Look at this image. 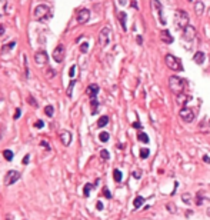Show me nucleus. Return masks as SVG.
Masks as SVG:
<instances>
[{"instance_id":"nucleus-1","label":"nucleus","mask_w":210,"mask_h":220,"mask_svg":"<svg viewBox=\"0 0 210 220\" xmlns=\"http://www.w3.org/2000/svg\"><path fill=\"white\" fill-rule=\"evenodd\" d=\"M174 23L179 29H186L189 26V15L184 10H176L174 13Z\"/></svg>"},{"instance_id":"nucleus-2","label":"nucleus","mask_w":210,"mask_h":220,"mask_svg":"<svg viewBox=\"0 0 210 220\" xmlns=\"http://www.w3.org/2000/svg\"><path fill=\"white\" fill-rule=\"evenodd\" d=\"M184 86H186V82H184L182 77H179V76H170L169 87L173 90L174 93H180V92H183Z\"/></svg>"},{"instance_id":"nucleus-3","label":"nucleus","mask_w":210,"mask_h":220,"mask_svg":"<svg viewBox=\"0 0 210 220\" xmlns=\"http://www.w3.org/2000/svg\"><path fill=\"white\" fill-rule=\"evenodd\" d=\"M33 16L36 20L46 19V17L50 16V7H49L47 4H39V6H36V9H34Z\"/></svg>"},{"instance_id":"nucleus-4","label":"nucleus","mask_w":210,"mask_h":220,"mask_svg":"<svg viewBox=\"0 0 210 220\" xmlns=\"http://www.w3.org/2000/svg\"><path fill=\"white\" fill-rule=\"evenodd\" d=\"M164 60H166V64L169 69H172V70L174 71H180L183 70V66H182V62L177 57H174L173 54H166V57H164Z\"/></svg>"},{"instance_id":"nucleus-5","label":"nucleus","mask_w":210,"mask_h":220,"mask_svg":"<svg viewBox=\"0 0 210 220\" xmlns=\"http://www.w3.org/2000/svg\"><path fill=\"white\" fill-rule=\"evenodd\" d=\"M20 179V173L16 172V170H9L4 176V184L6 186H10V184H15L17 180Z\"/></svg>"},{"instance_id":"nucleus-6","label":"nucleus","mask_w":210,"mask_h":220,"mask_svg":"<svg viewBox=\"0 0 210 220\" xmlns=\"http://www.w3.org/2000/svg\"><path fill=\"white\" fill-rule=\"evenodd\" d=\"M109 41H110V29L109 27H103L99 34V43L102 47H104V46L109 45Z\"/></svg>"},{"instance_id":"nucleus-7","label":"nucleus","mask_w":210,"mask_h":220,"mask_svg":"<svg viewBox=\"0 0 210 220\" xmlns=\"http://www.w3.org/2000/svg\"><path fill=\"white\" fill-rule=\"evenodd\" d=\"M64 46L63 45H59V46H56L55 50H53V59H55L56 63H62L63 59H64Z\"/></svg>"},{"instance_id":"nucleus-8","label":"nucleus","mask_w":210,"mask_h":220,"mask_svg":"<svg viewBox=\"0 0 210 220\" xmlns=\"http://www.w3.org/2000/svg\"><path fill=\"white\" fill-rule=\"evenodd\" d=\"M179 114H180V117L186 123H192L193 120H195V113H193L192 109H189V107H183Z\"/></svg>"},{"instance_id":"nucleus-9","label":"nucleus","mask_w":210,"mask_h":220,"mask_svg":"<svg viewBox=\"0 0 210 220\" xmlns=\"http://www.w3.org/2000/svg\"><path fill=\"white\" fill-rule=\"evenodd\" d=\"M90 19V11L87 9H80L77 11V16H76V20H77L79 24H85V23L89 22Z\"/></svg>"},{"instance_id":"nucleus-10","label":"nucleus","mask_w":210,"mask_h":220,"mask_svg":"<svg viewBox=\"0 0 210 220\" xmlns=\"http://www.w3.org/2000/svg\"><path fill=\"white\" fill-rule=\"evenodd\" d=\"M34 62H36L39 66H43V64H47L49 62V56L47 53L44 52V50H39V52L34 54Z\"/></svg>"},{"instance_id":"nucleus-11","label":"nucleus","mask_w":210,"mask_h":220,"mask_svg":"<svg viewBox=\"0 0 210 220\" xmlns=\"http://www.w3.org/2000/svg\"><path fill=\"white\" fill-rule=\"evenodd\" d=\"M150 4L153 6V9H155V11L159 15V19H160V23L162 24H166V20L163 19V15H162V4H160V2L159 0H151Z\"/></svg>"},{"instance_id":"nucleus-12","label":"nucleus","mask_w":210,"mask_h":220,"mask_svg":"<svg viewBox=\"0 0 210 220\" xmlns=\"http://www.w3.org/2000/svg\"><path fill=\"white\" fill-rule=\"evenodd\" d=\"M59 137H60V142H62V145L64 146H69L70 143H72V133L67 130H63L59 133Z\"/></svg>"},{"instance_id":"nucleus-13","label":"nucleus","mask_w":210,"mask_h":220,"mask_svg":"<svg viewBox=\"0 0 210 220\" xmlns=\"http://www.w3.org/2000/svg\"><path fill=\"white\" fill-rule=\"evenodd\" d=\"M184 37L187 39V40H193V39L196 37V30L195 27L192 26H187L186 29H184Z\"/></svg>"},{"instance_id":"nucleus-14","label":"nucleus","mask_w":210,"mask_h":220,"mask_svg":"<svg viewBox=\"0 0 210 220\" xmlns=\"http://www.w3.org/2000/svg\"><path fill=\"white\" fill-rule=\"evenodd\" d=\"M86 92H87V94L93 99V97H96V94L99 93V86H97V84H90Z\"/></svg>"},{"instance_id":"nucleus-15","label":"nucleus","mask_w":210,"mask_h":220,"mask_svg":"<svg viewBox=\"0 0 210 220\" xmlns=\"http://www.w3.org/2000/svg\"><path fill=\"white\" fill-rule=\"evenodd\" d=\"M162 40L164 41V43H167V45H170L172 41H173V37H172V34H170L169 30H163L162 32Z\"/></svg>"},{"instance_id":"nucleus-16","label":"nucleus","mask_w":210,"mask_h":220,"mask_svg":"<svg viewBox=\"0 0 210 220\" xmlns=\"http://www.w3.org/2000/svg\"><path fill=\"white\" fill-rule=\"evenodd\" d=\"M204 59H206V56H204V53L203 52H197L195 56H193V60H195L197 64H203L204 63Z\"/></svg>"},{"instance_id":"nucleus-17","label":"nucleus","mask_w":210,"mask_h":220,"mask_svg":"<svg viewBox=\"0 0 210 220\" xmlns=\"http://www.w3.org/2000/svg\"><path fill=\"white\" fill-rule=\"evenodd\" d=\"M195 11H196V15L197 16H202L203 11H204V4H203L202 2H199V0L195 3Z\"/></svg>"},{"instance_id":"nucleus-18","label":"nucleus","mask_w":210,"mask_h":220,"mask_svg":"<svg viewBox=\"0 0 210 220\" xmlns=\"http://www.w3.org/2000/svg\"><path fill=\"white\" fill-rule=\"evenodd\" d=\"M6 13H7V2L0 0V16H4Z\"/></svg>"},{"instance_id":"nucleus-19","label":"nucleus","mask_w":210,"mask_h":220,"mask_svg":"<svg viewBox=\"0 0 210 220\" xmlns=\"http://www.w3.org/2000/svg\"><path fill=\"white\" fill-rule=\"evenodd\" d=\"M144 203V197H142V196H137L136 199H134V201H133V206H134V209H139L140 206Z\"/></svg>"},{"instance_id":"nucleus-20","label":"nucleus","mask_w":210,"mask_h":220,"mask_svg":"<svg viewBox=\"0 0 210 220\" xmlns=\"http://www.w3.org/2000/svg\"><path fill=\"white\" fill-rule=\"evenodd\" d=\"M126 17H127V16H126L125 11H120V13H119V19H120V23H122L123 30L127 29V27H126Z\"/></svg>"},{"instance_id":"nucleus-21","label":"nucleus","mask_w":210,"mask_h":220,"mask_svg":"<svg viewBox=\"0 0 210 220\" xmlns=\"http://www.w3.org/2000/svg\"><path fill=\"white\" fill-rule=\"evenodd\" d=\"M107 123H109V117H107V116H102V117L99 119V122H97V126H99V127H104Z\"/></svg>"},{"instance_id":"nucleus-22","label":"nucleus","mask_w":210,"mask_h":220,"mask_svg":"<svg viewBox=\"0 0 210 220\" xmlns=\"http://www.w3.org/2000/svg\"><path fill=\"white\" fill-rule=\"evenodd\" d=\"M113 176H114V180H116L117 183H120V182H122L123 175H122V172H120V170H117V169H116V170L113 172Z\"/></svg>"},{"instance_id":"nucleus-23","label":"nucleus","mask_w":210,"mask_h":220,"mask_svg":"<svg viewBox=\"0 0 210 220\" xmlns=\"http://www.w3.org/2000/svg\"><path fill=\"white\" fill-rule=\"evenodd\" d=\"M44 113H46V116H49V117H53V114H55L53 106H46V107H44Z\"/></svg>"},{"instance_id":"nucleus-24","label":"nucleus","mask_w":210,"mask_h":220,"mask_svg":"<svg viewBox=\"0 0 210 220\" xmlns=\"http://www.w3.org/2000/svg\"><path fill=\"white\" fill-rule=\"evenodd\" d=\"M137 139H139L140 142H143V143H149V137H147V134H146V133H143V132L137 134Z\"/></svg>"},{"instance_id":"nucleus-25","label":"nucleus","mask_w":210,"mask_h":220,"mask_svg":"<svg viewBox=\"0 0 210 220\" xmlns=\"http://www.w3.org/2000/svg\"><path fill=\"white\" fill-rule=\"evenodd\" d=\"M109 137H110V136H109V133H107V132H102V133L99 134L100 142H103V143H106L107 140H109Z\"/></svg>"},{"instance_id":"nucleus-26","label":"nucleus","mask_w":210,"mask_h":220,"mask_svg":"<svg viewBox=\"0 0 210 220\" xmlns=\"http://www.w3.org/2000/svg\"><path fill=\"white\" fill-rule=\"evenodd\" d=\"M3 156H4V159H6V160H9V162L13 160V152H11V150H4Z\"/></svg>"},{"instance_id":"nucleus-27","label":"nucleus","mask_w":210,"mask_h":220,"mask_svg":"<svg viewBox=\"0 0 210 220\" xmlns=\"http://www.w3.org/2000/svg\"><path fill=\"white\" fill-rule=\"evenodd\" d=\"M97 106H99V101H97L96 97H93V99H92V107H93L92 113H93V114H96V113H97Z\"/></svg>"},{"instance_id":"nucleus-28","label":"nucleus","mask_w":210,"mask_h":220,"mask_svg":"<svg viewBox=\"0 0 210 220\" xmlns=\"http://www.w3.org/2000/svg\"><path fill=\"white\" fill-rule=\"evenodd\" d=\"M149 154H150V150L149 149H140V157L142 159H147Z\"/></svg>"},{"instance_id":"nucleus-29","label":"nucleus","mask_w":210,"mask_h":220,"mask_svg":"<svg viewBox=\"0 0 210 220\" xmlns=\"http://www.w3.org/2000/svg\"><path fill=\"white\" fill-rule=\"evenodd\" d=\"M15 46H16V41H11L10 45H6V46H4L3 49H2V52H3V53H6V52H7V50H11V49L15 47Z\"/></svg>"},{"instance_id":"nucleus-30","label":"nucleus","mask_w":210,"mask_h":220,"mask_svg":"<svg viewBox=\"0 0 210 220\" xmlns=\"http://www.w3.org/2000/svg\"><path fill=\"white\" fill-rule=\"evenodd\" d=\"M92 184H89V183H87V184H86V186H85V190H83V194H85V196H86V197H87V196H89V194H90V190H92Z\"/></svg>"},{"instance_id":"nucleus-31","label":"nucleus","mask_w":210,"mask_h":220,"mask_svg":"<svg viewBox=\"0 0 210 220\" xmlns=\"http://www.w3.org/2000/svg\"><path fill=\"white\" fill-rule=\"evenodd\" d=\"M27 103H29V105H32L33 107H37V101L34 100V97H32V96L27 97Z\"/></svg>"},{"instance_id":"nucleus-32","label":"nucleus","mask_w":210,"mask_h":220,"mask_svg":"<svg viewBox=\"0 0 210 220\" xmlns=\"http://www.w3.org/2000/svg\"><path fill=\"white\" fill-rule=\"evenodd\" d=\"M74 84H76V82H74V80H72V82H70V84H69V89H67V96H72V90H73V86Z\"/></svg>"},{"instance_id":"nucleus-33","label":"nucleus","mask_w":210,"mask_h":220,"mask_svg":"<svg viewBox=\"0 0 210 220\" xmlns=\"http://www.w3.org/2000/svg\"><path fill=\"white\" fill-rule=\"evenodd\" d=\"M87 49H89V43H87V41H85L83 45H80V52L81 53H86V52H87Z\"/></svg>"},{"instance_id":"nucleus-34","label":"nucleus","mask_w":210,"mask_h":220,"mask_svg":"<svg viewBox=\"0 0 210 220\" xmlns=\"http://www.w3.org/2000/svg\"><path fill=\"white\" fill-rule=\"evenodd\" d=\"M100 156H102V159L107 160V159H109V152H107V150H102V152H100Z\"/></svg>"},{"instance_id":"nucleus-35","label":"nucleus","mask_w":210,"mask_h":220,"mask_svg":"<svg viewBox=\"0 0 210 220\" xmlns=\"http://www.w3.org/2000/svg\"><path fill=\"white\" fill-rule=\"evenodd\" d=\"M74 73H76V66L73 64V66L70 67V70H69V76L70 77H74Z\"/></svg>"},{"instance_id":"nucleus-36","label":"nucleus","mask_w":210,"mask_h":220,"mask_svg":"<svg viewBox=\"0 0 210 220\" xmlns=\"http://www.w3.org/2000/svg\"><path fill=\"white\" fill-rule=\"evenodd\" d=\"M182 200H183L184 203H190V194H183V196H182Z\"/></svg>"},{"instance_id":"nucleus-37","label":"nucleus","mask_w":210,"mask_h":220,"mask_svg":"<svg viewBox=\"0 0 210 220\" xmlns=\"http://www.w3.org/2000/svg\"><path fill=\"white\" fill-rule=\"evenodd\" d=\"M43 126H44V123L42 122V120H37L36 123H34V127H36V129H42Z\"/></svg>"},{"instance_id":"nucleus-38","label":"nucleus","mask_w":210,"mask_h":220,"mask_svg":"<svg viewBox=\"0 0 210 220\" xmlns=\"http://www.w3.org/2000/svg\"><path fill=\"white\" fill-rule=\"evenodd\" d=\"M103 194L106 196L107 199H110V197H112V194H110V192H109V189H107V187H104V189H103Z\"/></svg>"},{"instance_id":"nucleus-39","label":"nucleus","mask_w":210,"mask_h":220,"mask_svg":"<svg viewBox=\"0 0 210 220\" xmlns=\"http://www.w3.org/2000/svg\"><path fill=\"white\" fill-rule=\"evenodd\" d=\"M24 60V69H26V77H29V67H27V59L26 57H23Z\"/></svg>"},{"instance_id":"nucleus-40","label":"nucleus","mask_w":210,"mask_h":220,"mask_svg":"<svg viewBox=\"0 0 210 220\" xmlns=\"http://www.w3.org/2000/svg\"><path fill=\"white\" fill-rule=\"evenodd\" d=\"M167 210H169V212H172V213H174V212H176V206H173V205H167Z\"/></svg>"},{"instance_id":"nucleus-41","label":"nucleus","mask_w":210,"mask_h":220,"mask_svg":"<svg viewBox=\"0 0 210 220\" xmlns=\"http://www.w3.org/2000/svg\"><path fill=\"white\" fill-rule=\"evenodd\" d=\"M22 114V109H16V113H15V119H19Z\"/></svg>"},{"instance_id":"nucleus-42","label":"nucleus","mask_w":210,"mask_h":220,"mask_svg":"<svg viewBox=\"0 0 210 220\" xmlns=\"http://www.w3.org/2000/svg\"><path fill=\"white\" fill-rule=\"evenodd\" d=\"M53 76H56V71H55V70H47V77L52 79Z\"/></svg>"},{"instance_id":"nucleus-43","label":"nucleus","mask_w":210,"mask_h":220,"mask_svg":"<svg viewBox=\"0 0 210 220\" xmlns=\"http://www.w3.org/2000/svg\"><path fill=\"white\" fill-rule=\"evenodd\" d=\"M29 159H30V154H26V156H24V159H23V163L27 164V163H29Z\"/></svg>"},{"instance_id":"nucleus-44","label":"nucleus","mask_w":210,"mask_h":220,"mask_svg":"<svg viewBox=\"0 0 210 220\" xmlns=\"http://www.w3.org/2000/svg\"><path fill=\"white\" fill-rule=\"evenodd\" d=\"M40 145H42V146H44V147H46L47 150H50V147H49V143H47V142H42Z\"/></svg>"},{"instance_id":"nucleus-45","label":"nucleus","mask_w":210,"mask_h":220,"mask_svg":"<svg viewBox=\"0 0 210 220\" xmlns=\"http://www.w3.org/2000/svg\"><path fill=\"white\" fill-rule=\"evenodd\" d=\"M96 207H97L99 210H102V209H103V203H102V201H99V203L96 205Z\"/></svg>"},{"instance_id":"nucleus-46","label":"nucleus","mask_w":210,"mask_h":220,"mask_svg":"<svg viewBox=\"0 0 210 220\" xmlns=\"http://www.w3.org/2000/svg\"><path fill=\"white\" fill-rule=\"evenodd\" d=\"M133 127H136V129H142V124L136 122V123H133Z\"/></svg>"},{"instance_id":"nucleus-47","label":"nucleus","mask_w":210,"mask_h":220,"mask_svg":"<svg viewBox=\"0 0 210 220\" xmlns=\"http://www.w3.org/2000/svg\"><path fill=\"white\" fill-rule=\"evenodd\" d=\"M133 176H134L136 179H139V177H140V172H133Z\"/></svg>"},{"instance_id":"nucleus-48","label":"nucleus","mask_w":210,"mask_h":220,"mask_svg":"<svg viewBox=\"0 0 210 220\" xmlns=\"http://www.w3.org/2000/svg\"><path fill=\"white\" fill-rule=\"evenodd\" d=\"M126 2H127V0H119V4H120V6H125Z\"/></svg>"},{"instance_id":"nucleus-49","label":"nucleus","mask_w":210,"mask_h":220,"mask_svg":"<svg viewBox=\"0 0 210 220\" xmlns=\"http://www.w3.org/2000/svg\"><path fill=\"white\" fill-rule=\"evenodd\" d=\"M203 160L206 162V163H210V157H207V156H204V157H203Z\"/></svg>"},{"instance_id":"nucleus-50","label":"nucleus","mask_w":210,"mask_h":220,"mask_svg":"<svg viewBox=\"0 0 210 220\" xmlns=\"http://www.w3.org/2000/svg\"><path fill=\"white\" fill-rule=\"evenodd\" d=\"M137 43H139V45H142V43H143V39L140 37V36H139V37H137Z\"/></svg>"},{"instance_id":"nucleus-51","label":"nucleus","mask_w":210,"mask_h":220,"mask_svg":"<svg viewBox=\"0 0 210 220\" xmlns=\"http://www.w3.org/2000/svg\"><path fill=\"white\" fill-rule=\"evenodd\" d=\"M132 7H133V9H139V7H137V3H136V2H133V3H132Z\"/></svg>"},{"instance_id":"nucleus-52","label":"nucleus","mask_w":210,"mask_h":220,"mask_svg":"<svg viewBox=\"0 0 210 220\" xmlns=\"http://www.w3.org/2000/svg\"><path fill=\"white\" fill-rule=\"evenodd\" d=\"M3 33H4V27H3V26H0V36H2Z\"/></svg>"},{"instance_id":"nucleus-53","label":"nucleus","mask_w":210,"mask_h":220,"mask_svg":"<svg viewBox=\"0 0 210 220\" xmlns=\"http://www.w3.org/2000/svg\"><path fill=\"white\" fill-rule=\"evenodd\" d=\"M207 214H209V216H210V207H209V209H207Z\"/></svg>"},{"instance_id":"nucleus-54","label":"nucleus","mask_w":210,"mask_h":220,"mask_svg":"<svg viewBox=\"0 0 210 220\" xmlns=\"http://www.w3.org/2000/svg\"><path fill=\"white\" fill-rule=\"evenodd\" d=\"M190 2H192V0H190Z\"/></svg>"}]
</instances>
